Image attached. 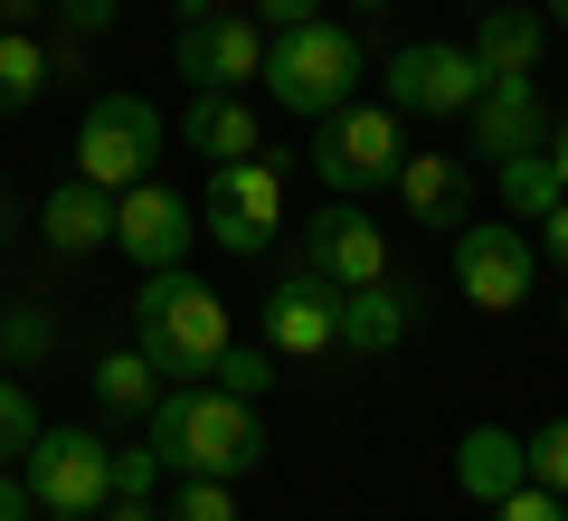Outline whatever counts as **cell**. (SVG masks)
<instances>
[{"instance_id":"1","label":"cell","mask_w":568,"mask_h":521,"mask_svg":"<svg viewBox=\"0 0 568 521\" xmlns=\"http://www.w3.org/2000/svg\"><path fill=\"white\" fill-rule=\"evenodd\" d=\"M142 445H152L171 474H219V483H237L246 464H265V418H256V399H227V389H209V380H181V389L152 399Z\"/></svg>"},{"instance_id":"2","label":"cell","mask_w":568,"mask_h":521,"mask_svg":"<svg viewBox=\"0 0 568 521\" xmlns=\"http://www.w3.org/2000/svg\"><path fill=\"white\" fill-rule=\"evenodd\" d=\"M133 351L162 370V380H209V361L227 351V303L209 294L200 275H181V265L142 275V294H133Z\"/></svg>"},{"instance_id":"3","label":"cell","mask_w":568,"mask_h":521,"mask_svg":"<svg viewBox=\"0 0 568 521\" xmlns=\"http://www.w3.org/2000/svg\"><path fill=\"white\" fill-rule=\"evenodd\" d=\"M361 29L351 20H304V29H284V39H265V67H256V86L284 104V114H304V123H323V114H342L351 96H361Z\"/></svg>"},{"instance_id":"4","label":"cell","mask_w":568,"mask_h":521,"mask_svg":"<svg viewBox=\"0 0 568 521\" xmlns=\"http://www.w3.org/2000/svg\"><path fill=\"white\" fill-rule=\"evenodd\" d=\"M398 104H361L351 96L342 114L313 123V171H323V190H342V200H369V190H398Z\"/></svg>"},{"instance_id":"5","label":"cell","mask_w":568,"mask_h":521,"mask_svg":"<svg viewBox=\"0 0 568 521\" xmlns=\"http://www.w3.org/2000/svg\"><path fill=\"white\" fill-rule=\"evenodd\" d=\"M152 161H162V114H152V96L104 86V96L85 104V123H77V171L95 190H133V181H152Z\"/></svg>"},{"instance_id":"6","label":"cell","mask_w":568,"mask_h":521,"mask_svg":"<svg viewBox=\"0 0 568 521\" xmlns=\"http://www.w3.org/2000/svg\"><path fill=\"white\" fill-rule=\"evenodd\" d=\"M20 483L39 512H104L114 502V445L95 427H39V445L20 455Z\"/></svg>"},{"instance_id":"7","label":"cell","mask_w":568,"mask_h":521,"mask_svg":"<svg viewBox=\"0 0 568 521\" xmlns=\"http://www.w3.org/2000/svg\"><path fill=\"white\" fill-rule=\"evenodd\" d=\"M530 275H540V238L521 219H465L455 228V284L474 313H521Z\"/></svg>"},{"instance_id":"8","label":"cell","mask_w":568,"mask_h":521,"mask_svg":"<svg viewBox=\"0 0 568 521\" xmlns=\"http://www.w3.org/2000/svg\"><path fill=\"white\" fill-rule=\"evenodd\" d=\"M200 228L227 247V257H265V247L284 238V171L275 161H219L209 171V209H200Z\"/></svg>"},{"instance_id":"9","label":"cell","mask_w":568,"mask_h":521,"mask_svg":"<svg viewBox=\"0 0 568 521\" xmlns=\"http://www.w3.org/2000/svg\"><path fill=\"white\" fill-rule=\"evenodd\" d=\"M379 77H388V104H398V114H426V123H465L474 96H484V58H474L465 39H417V48H398Z\"/></svg>"},{"instance_id":"10","label":"cell","mask_w":568,"mask_h":521,"mask_svg":"<svg viewBox=\"0 0 568 521\" xmlns=\"http://www.w3.org/2000/svg\"><path fill=\"white\" fill-rule=\"evenodd\" d=\"M171 58H181V77L209 86V96H246L256 67H265V29H256V10H209V20H181Z\"/></svg>"},{"instance_id":"11","label":"cell","mask_w":568,"mask_h":521,"mask_svg":"<svg viewBox=\"0 0 568 521\" xmlns=\"http://www.w3.org/2000/svg\"><path fill=\"white\" fill-rule=\"evenodd\" d=\"M294 265L332 275L342 294H351V284H379V275H388V228L369 219V209L332 200V209H313V219L294 228Z\"/></svg>"},{"instance_id":"12","label":"cell","mask_w":568,"mask_h":521,"mask_svg":"<svg viewBox=\"0 0 568 521\" xmlns=\"http://www.w3.org/2000/svg\"><path fill=\"white\" fill-rule=\"evenodd\" d=\"M265 351L275 361H323L342 351V284L313 265H284V284L265 294Z\"/></svg>"},{"instance_id":"13","label":"cell","mask_w":568,"mask_h":521,"mask_svg":"<svg viewBox=\"0 0 568 521\" xmlns=\"http://www.w3.org/2000/svg\"><path fill=\"white\" fill-rule=\"evenodd\" d=\"M190 238H200V209H190L171 181H133V190H114V247L142 265V275L181 265Z\"/></svg>"},{"instance_id":"14","label":"cell","mask_w":568,"mask_h":521,"mask_svg":"<svg viewBox=\"0 0 568 521\" xmlns=\"http://www.w3.org/2000/svg\"><path fill=\"white\" fill-rule=\"evenodd\" d=\"M465 133H474V152H484V161L540 152V142H549V104H540V86H530V77H484V96H474Z\"/></svg>"},{"instance_id":"15","label":"cell","mask_w":568,"mask_h":521,"mask_svg":"<svg viewBox=\"0 0 568 521\" xmlns=\"http://www.w3.org/2000/svg\"><path fill=\"white\" fill-rule=\"evenodd\" d=\"M465 48L484 58V77H530L540 48H549V10H530V0H484Z\"/></svg>"},{"instance_id":"16","label":"cell","mask_w":568,"mask_h":521,"mask_svg":"<svg viewBox=\"0 0 568 521\" xmlns=\"http://www.w3.org/2000/svg\"><path fill=\"white\" fill-rule=\"evenodd\" d=\"M455 483L493 512L503 493L530 483V437H511V427H465V437H455Z\"/></svg>"},{"instance_id":"17","label":"cell","mask_w":568,"mask_h":521,"mask_svg":"<svg viewBox=\"0 0 568 521\" xmlns=\"http://www.w3.org/2000/svg\"><path fill=\"white\" fill-rule=\"evenodd\" d=\"M181 142L219 171V161H246L265 142V123H256V104L246 96H209V86H190V104H181Z\"/></svg>"},{"instance_id":"18","label":"cell","mask_w":568,"mask_h":521,"mask_svg":"<svg viewBox=\"0 0 568 521\" xmlns=\"http://www.w3.org/2000/svg\"><path fill=\"white\" fill-rule=\"evenodd\" d=\"M39 228H48V247H58V257H95V247H114V190H95L85 171H67V181L48 190Z\"/></svg>"},{"instance_id":"19","label":"cell","mask_w":568,"mask_h":521,"mask_svg":"<svg viewBox=\"0 0 568 521\" xmlns=\"http://www.w3.org/2000/svg\"><path fill=\"white\" fill-rule=\"evenodd\" d=\"M398 341H407V284H398V275L351 284V294H342V351L379 361V351H398Z\"/></svg>"},{"instance_id":"20","label":"cell","mask_w":568,"mask_h":521,"mask_svg":"<svg viewBox=\"0 0 568 521\" xmlns=\"http://www.w3.org/2000/svg\"><path fill=\"white\" fill-rule=\"evenodd\" d=\"M465 161H455V152H407L398 161V200L407 209H417V219L426 228H465Z\"/></svg>"},{"instance_id":"21","label":"cell","mask_w":568,"mask_h":521,"mask_svg":"<svg viewBox=\"0 0 568 521\" xmlns=\"http://www.w3.org/2000/svg\"><path fill=\"white\" fill-rule=\"evenodd\" d=\"M493 181H503V219H521V228H540L549 209L568 200V190H559V161H549V152H511V161H493Z\"/></svg>"},{"instance_id":"22","label":"cell","mask_w":568,"mask_h":521,"mask_svg":"<svg viewBox=\"0 0 568 521\" xmlns=\"http://www.w3.org/2000/svg\"><path fill=\"white\" fill-rule=\"evenodd\" d=\"M48 77H58L48 39H29V29H0V114H29V104L48 96Z\"/></svg>"},{"instance_id":"23","label":"cell","mask_w":568,"mask_h":521,"mask_svg":"<svg viewBox=\"0 0 568 521\" xmlns=\"http://www.w3.org/2000/svg\"><path fill=\"white\" fill-rule=\"evenodd\" d=\"M152 399H162V370L142 361V351H104L95 361V408L104 418H152Z\"/></svg>"},{"instance_id":"24","label":"cell","mask_w":568,"mask_h":521,"mask_svg":"<svg viewBox=\"0 0 568 521\" xmlns=\"http://www.w3.org/2000/svg\"><path fill=\"white\" fill-rule=\"evenodd\" d=\"M209 389H227V399H265V389H275V351H237V341H227L219 361H209Z\"/></svg>"},{"instance_id":"25","label":"cell","mask_w":568,"mask_h":521,"mask_svg":"<svg viewBox=\"0 0 568 521\" xmlns=\"http://www.w3.org/2000/svg\"><path fill=\"white\" fill-rule=\"evenodd\" d=\"M39 427H48V418H39V399H29L20 380H0V464H20L29 445H39Z\"/></svg>"},{"instance_id":"26","label":"cell","mask_w":568,"mask_h":521,"mask_svg":"<svg viewBox=\"0 0 568 521\" xmlns=\"http://www.w3.org/2000/svg\"><path fill=\"white\" fill-rule=\"evenodd\" d=\"M171 521H237V493H227L219 474H181V493H171Z\"/></svg>"},{"instance_id":"27","label":"cell","mask_w":568,"mask_h":521,"mask_svg":"<svg viewBox=\"0 0 568 521\" xmlns=\"http://www.w3.org/2000/svg\"><path fill=\"white\" fill-rule=\"evenodd\" d=\"M530 483H549V493H568V418L530 427Z\"/></svg>"},{"instance_id":"28","label":"cell","mask_w":568,"mask_h":521,"mask_svg":"<svg viewBox=\"0 0 568 521\" xmlns=\"http://www.w3.org/2000/svg\"><path fill=\"white\" fill-rule=\"evenodd\" d=\"M0 361H48V313L39 303H20V313L0 322Z\"/></svg>"},{"instance_id":"29","label":"cell","mask_w":568,"mask_h":521,"mask_svg":"<svg viewBox=\"0 0 568 521\" xmlns=\"http://www.w3.org/2000/svg\"><path fill=\"white\" fill-rule=\"evenodd\" d=\"M493 521H568V493H549V483H521V493L493 502Z\"/></svg>"},{"instance_id":"30","label":"cell","mask_w":568,"mask_h":521,"mask_svg":"<svg viewBox=\"0 0 568 521\" xmlns=\"http://www.w3.org/2000/svg\"><path fill=\"white\" fill-rule=\"evenodd\" d=\"M123 20V0H58V39H104Z\"/></svg>"},{"instance_id":"31","label":"cell","mask_w":568,"mask_h":521,"mask_svg":"<svg viewBox=\"0 0 568 521\" xmlns=\"http://www.w3.org/2000/svg\"><path fill=\"white\" fill-rule=\"evenodd\" d=\"M152 483H162V455H152V445H114V493L152 502Z\"/></svg>"},{"instance_id":"32","label":"cell","mask_w":568,"mask_h":521,"mask_svg":"<svg viewBox=\"0 0 568 521\" xmlns=\"http://www.w3.org/2000/svg\"><path fill=\"white\" fill-rule=\"evenodd\" d=\"M246 10H256V29H265V39H284V29L323 20V0H246Z\"/></svg>"},{"instance_id":"33","label":"cell","mask_w":568,"mask_h":521,"mask_svg":"<svg viewBox=\"0 0 568 521\" xmlns=\"http://www.w3.org/2000/svg\"><path fill=\"white\" fill-rule=\"evenodd\" d=\"M540 257H549V265H559V275H568V200H559V209H549V219H540Z\"/></svg>"},{"instance_id":"34","label":"cell","mask_w":568,"mask_h":521,"mask_svg":"<svg viewBox=\"0 0 568 521\" xmlns=\"http://www.w3.org/2000/svg\"><path fill=\"white\" fill-rule=\"evenodd\" d=\"M39 502H29V483H20V464H0V521H29Z\"/></svg>"},{"instance_id":"35","label":"cell","mask_w":568,"mask_h":521,"mask_svg":"<svg viewBox=\"0 0 568 521\" xmlns=\"http://www.w3.org/2000/svg\"><path fill=\"white\" fill-rule=\"evenodd\" d=\"M549 161H559V190H568V114H549V142H540Z\"/></svg>"},{"instance_id":"36","label":"cell","mask_w":568,"mask_h":521,"mask_svg":"<svg viewBox=\"0 0 568 521\" xmlns=\"http://www.w3.org/2000/svg\"><path fill=\"white\" fill-rule=\"evenodd\" d=\"M39 10H48V0H0V29H29Z\"/></svg>"},{"instance_id":"37","label":"cell","mask_w":568,"mask_h":521,"mask_svg":"<svg viewBox=\"0 0 568 521\" xmlns=\"http://www.w3.org/2000/svg\"><path fill=\"white\" fill-rule=\"evenodd\" d=\"M209 10H237V0H181V20H209Z\"/></svg>"},{"instance_id":"38","label":"cell","mask_w":568,"mask_h":521,"mask_svg":"<svg viewBox=\"0 0 568 521\" xmlns=\"http://www.w3.org/2000/svg\"><path fill=\"white\" fill-rule=\"evenodd\" d=\"M29 521H95V512H29Z\"/></svg>"},{"instance_id":"39","label":"cell","mask_w":568,"mask_h":521,"mask_svg":"<svg viewBox=\"0 0 568 521\" xmlns=\"http://www.w3.org/2000/svg\"><path fill=\"white\" fill-rule=\"evenodd\" d=\"M351 10H361V20H379V10H388V0H351Z\"/></svg>"},{"instance_id":"40","label":"cell","mask_w":568,"mask_h":521,"mask_svg":"<svg viewBox=\"0 0 568 521\" xmlns=\"http://www.w3.org/2000/svg\"><path fill=\"white\" fill-rule=\"evenodd\" d=\"M549 29H568V0H549Z\"/></svg>"},{"instance_id":"41","label":"cell","mask_w":568,"mask_h":521,"mask_svg":"<svg viewBox=\"0 0 568 521\" xmlns=\"http://www.w3.org/2000/svg\"><path fill=\"white\" fill-rule=\"evenodd\" d=\"M0 228H10V200H0Z\"/></svg>"},{"instance_id":"42","label":"cell","mask_w":568,"mask_h":521,"mask_svg":"<svg viewBox=\"0 0 568 521\" xmlns=\"http://www.w3.org/2000/svg\"><path fill=\"white\" fill-rule=\"evenodd\" d=\"M559 332H568V303H559Z\"/></svg>"},{"instance_id":"43","label":"cell","mask_w":568,"mask_h":521,"mask_svg":"<svg viewBox=\"0 0 568 521\" xmlns=\"http://www.w3.org/2000/svg\"><path fill=\"white\" fill-rule=\"evenodd\" d=\"M474 10H484V0H474Z\"/></svg>"}]
</instances>
